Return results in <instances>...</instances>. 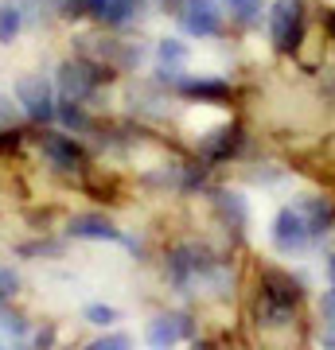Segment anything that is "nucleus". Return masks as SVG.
Instances as JSON below:
<instances>
[{"label":"nucleus","mask_w":335,"mask_h":350,"mask_svg":"<svg viewBox=\"0 0 335 350\" xmlns=\"http://www.w3.org/2000/svg\"><path fill=\"white\" fill-rule=\"evenodd\" d=\"M16 105L39 121V125H51L55 117H59V90L55 82L43 75H20L16 78Z\"/></svg>","instance_id":"nucleus-1"},{"label":"nucleus","mask_w":335,"mask_h":350,"mask_svg":"<svg viewBox=\"0 0 335 350\" xmlns=\"http://www.w3.org/2000/svg\"><path fill=\"white\" fill-rule=\"evenodd\" d=\"M265 24H269V43L281 55L297 51L304 39V0H273L265 8Z\"/></svg>","instance_id":"nucleus-2"},{"label":"nucleus","mask_w":335,"mask_h":350,"mask_svg":"<svg viewBox=\"0 0 335 350\" xmlns=\"http://www.w3.org/2000/svg\"><path fill=\"white\" fill-rule=\"evenodd\" d=\"M101 78H106V70L94 63H86V59H71V63L59 66V94L62 101H86L94 90L101 86Z\"/></svg>","instance_id":"nucleus-3"},{"label":"nucleus","mask_w":335,"mask_h":350,"mask_svg":"<svg viewBox=\"0 0 335 350\" xmlns=\"http://www.w3.org/2000/svg\"><path fill=\"white\" fill-rule=\"evenodd\" d=\"M269 238H273V245H277L281 253H288V257H293V253H304V250H308L316 234L308 230V222H304V214H300L297 206H281V211H277V218H273Z\"/></svg>","instance_id":"nucleus-4"},{"label":"nucleus","mask_w":335,"mask_h":350,"mask_svg":"<svg viewBox=\"0 0 335 350\" xmlns=\"http://www.w3.org/2000/svg\"><path fill=\"white\" fill-rule=\"evenodd\" d=\"M179 24L191 39H211L223 31V0H179Z\"/></svg>","instance_id":"nucleus-5"},{"label":"nucleus","mask_w":335,"mask_h":350,"mask_svg":"<svg viewBox=\"0 0 335 350\" xmlns=\"http://www.w3.org/2000/svg\"><path fill=\"white\" fill-rule=\"evenodd\" d=\"M39 152H43V160L55 172H86V163H90L82 144L71 133H43L39 137Z\"/></svg>","instance_id":"nucleus-6"},{"label":"nucleus","mask_w":335,"mask_h":350,"mask_svg":"<svg viewBox=\"0 0 335 350\" xmlns=\"http://www.w3.org/2000/svg\"><path fill=\"white\" fill-rule=\"evenodd\" d=\"M66 234L82 241H125V234L106 218V214H75L66 222Z\"/></svg>","instance_id":"nucleus-7"},{"label":"nucleus","mask_w":335,"mask_h":350,"mask_svg":"<svg viewBox=\"0 0 335 350\" xmlns=\"http://www.w3.org/2000/svg\"><path fill=\"white\" fill-rule=\"evenodd\" d=\"M156 63H160V75L179 82L187 75V63H191V51H187L184 39H160L156 43Z\"/></svg>","instance_id":"nucleus-8"},{"label":"nucleus","mask_w":335,"mask_h":350,"mask_svg":"<svg viewBox=\"0 0 335 350\" xmlns=\"http://www.w3.org/2000/svg\"><path fill=\"white\" fill-rule=\"evenodd\" d=\"M187 335V319L179 312H168V315H156L149 323V342L156 350H168V347H175L179 338Z\"/></svg>","instance_id":"nucleus-9"},{"label":"nucleus","mask_w":335,"mask_h":350,"mask_svg":"<svg viewBox=\"0 0 335 350\" xmlns=\"http://www.w3.org/2000/svg\"><path fill=\"white\" fill-rule=\"evenodd\" d=\"M297 211L304 214V222H308V230L320 238V234H327L335 222V206L327 199H300L297 202Z\"/></svg>","instance_id":"nucleus-10"},{"label":"nucleus","mask_w":335,"mask_h":350,"mask_svg":"<svg viewBox=\"0 0 335 350\" xmlns=\"http://www.w3.org/2000/svg\"><path fill=\"white\" fill-rule=\"evenodd\" d=\"M179 90H184L187 98H195V101H223L230 98V86L226 82H211V78H179Z\"/></svg>","instance_id":"nucleus-11"},{"label":"nucleus","mask_w":335,"mask_h":350,"mask_svg":"<svg viewBox=\"0 0 335 350\" xmlns=\"http://www.w3.org/2000/svg\"><path fill=\"white\" fill-rule=\"evenodd\" d=\"M20 31H24V8H20L16 0L0 4V43H4V47H8V43H16V39H20Z\"/></svg>","instance_id":"nucleus-12"},{"label":"nucleus","mask_w":335,"mask_h":350,"mask_svg":"<svg viewBox=\"0 0 335 350\" xmlns=\"http://www.w3.org/2000/svg\"><path fill=\"white\" fill-rule=\"evenodd\" d=\"M223 4L230 8V20L242 27L261 24V16H265V0H223Z\"/></svg>","instance_id":"nucleus-13"},{"label":"nucleus","mask_w":335,"mask_h":350,"mask_svg":"<svg viewBox=\"0 0 335 350\" xmlns=\"http://www.w3.org/2000/svg\"><path fill=\"white\" fill-rule=\"evenodd\" d=\"M55 121H62L66 129H75V137H82V133H90V113L82 109V101H59V117Z\"/></svg>","instance_id":"nucleus-14"},{"label":"nucleus","mask_w":335,"mask_h":350,"mask_svg":"<svg viewBox=\"0 0 335 350\" xmlns=\"http://www.w3.org/2000/svg\"><path fill=\"white\" fill-rule=\"evenodd\" d=\"M137 8H140V0H113L110 4V12L101 16L110 27H121V24H129L133 16H137Z\"/></svg>","instance_id":"nucleus-15"},{"label":"nucleus","mask_w":335,"mask_h":350,"mask_svg":"<svg viewBox=\"0 0 335 350\" xmlns=\"http://www.w3.org/2000/svg\"><path fill=\"white\" fill-rule=\"evenodd\" d=\"M86 319L94 327H110L113 319H117V312H113V308H106V304H90L86 308Z\"/></svg>","instance_id":"nucleus-16"},{"label":"nucleus","mask_w":335,"mask_h":350,"mask_svg":"<svg viewBox=\"0 0 335 350\" xmlns=\"http://www.w3.org/2000/svg\"><path fill=\"white\" fill-rule=\"evenodd\" d=\"M16 284H20V276H16L8 265H0V300H4L8 292H16Z\"/></svg>","instance_id":"nucleus-17"},{"label":"nucleus","mask_w":335,"mask_h":350,"mask_svg":"<svg viewBox=\"0 0 335 350\" xmlns=\"http://www.w3.org/2000/svg\"><path fill=\"white\" fill-rule=\"evenodd\" d=\"M320 312H323V319H327V323L335 327V284L320 296Z\"/></svg>","instance_id":"nucleus-18"},{"label":"nucleus","mask_w":335,"mask_h":350,"mask_svg":"<svg viewBox=\"0 0 335 350\" xmlns=\"http://www.w3.org/2000/svg\"><path fill=\"white\" fill-rule=\"evenodd\" d=\"M90 350H129V338H125V335H110V338H101V342H94Z\"/></svg>","instance_id":"nucleus-19"},{"label":"nucleus","mask_w":335,"mask_h":350,"mask_svg":"<svg viewBox=\"0 0 335 350\" xmlns=\"http://www.w3.org/2000/svg\"><path fill=\"white\" fill-rule=\"evenodd\" d=\"M110 4H113V0H82V8H86V12H94L98 20L110 12Z\"/></svg>","instance_id":"nucleus-20"},{"label":"nucleus","mask_w":335,"mask_h":350,"mask_svg":"<svg viewBox=\"0 0 335 350\" xmlns=\"http://www.w3.org/2000/svg\"><path fill=\"white\" fill-rule=\"evenodd\" d=\"M327 31H332V39H335V12L327 16Z\"/></svg>","instance_id":"nucleus-21"},{"label":"nucleus","mask_w":335,"mask_h":350,"mask_svg":"<svg viewBox=\"0 0 335 350\" xmlns=\"http://www.w3.org/2000/svg\"><path fill=\"white\" fill-rule=\"evenodd\" d=\"M327 269H332V276H335V257H332V261H327Z\"/></svg>","instance_id":"nucleus-22"}]
</instances>
